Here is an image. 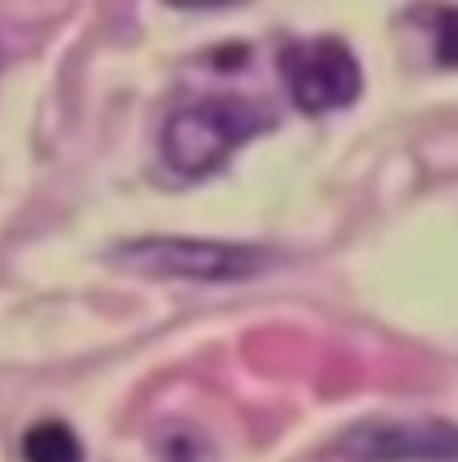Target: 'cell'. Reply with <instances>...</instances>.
<instances>
[{
	"label": "cell",
	"instance_id": "277c9868",
	"mask_svg": "<svg viewBox=\"0 0 458 462\" xmlns=\"http://www.w3.org/2000/svg\"><path fill=\"white\" fill-rule=\"evenodd\" d=\"M350 462H454V426L446 419L358 422L338 439Z\"/></svg>",
	"mask_w": 458,
	"mask_h": 462
},
{
	"label": "cell",
	"instance_id": "7a4b0ae2",
	"mask_svg": "<svg viewBox=\"0 0 458 462\" xmlns=\"http://www.w3.org/2000/svg\"><path fill=\"white\" fill-rule=\"evenodd\" d=\"M113 262L129 265L149 278H185V282H242L270 265L261 245L245 242H209V237H133L113 245Z\"/></svg>",
	"mask_w": 458,
	"mask_h": 462
},
{
	"label": "cell",
	"instance_id": "6da1fadb",
	"mask_svg": "<svg viewBox=\"0 0 458 462\" xmlns=\"http://www.w3.org/2000/svg\"><path fill=\"white\" fill-rule=\"evenodd\" d=\"M274 129V113L245 97H206L169 113L161 129V157L185 181L217 173L250 137Z\"/></svg>",
	"mask_w": 458,
	"mask_h": 462
},
{
	"label": "cell",
	"instance_id": "3957f363",
	"mask_svg": "<svg viewBox=\"0 0 458 462\" xmlns=\"http://www.w3.org/2000/svg\"><path fill=\"white\" fill-rule=\"evenodd\" d=\"M278 73L289 101L306 117H322L330 109H346L362 93V65L338 37L286 41L278 49Z\"/></svg>",
	"mask_w": 458,
	"mask_h": 462
},
{
	"label": "cell",
	"instance_id": "8992f818",
	"mask_svg": "<svg viewBox=\"0 0 458 462\" xmlns=\"http://www.w3.org/2000/svg\"><path fill=\"white\" fill-rule=\"evenodd\" d=\"M169 8H225V5H245V0H165Z\"/></svg>",
	"mask_w": 458,
	"mask_h": 462
},
{
	"label": "cell",
	"instance_id": "5b68a950",
	"mask_svg": "<svg viewBox=\"0 0 458 462\" xmlns=\"http://www.w3.org/2000/svg\"><path fill=\"white\" fill-rule=\"evenodd\" d=\"M21 458L24 462H81L85 447L77 430L60 419H41L24 430L21 439Z\"/></svg>",
	"mask_w": 458,
	"mask_h": 462
}]
</instances>
